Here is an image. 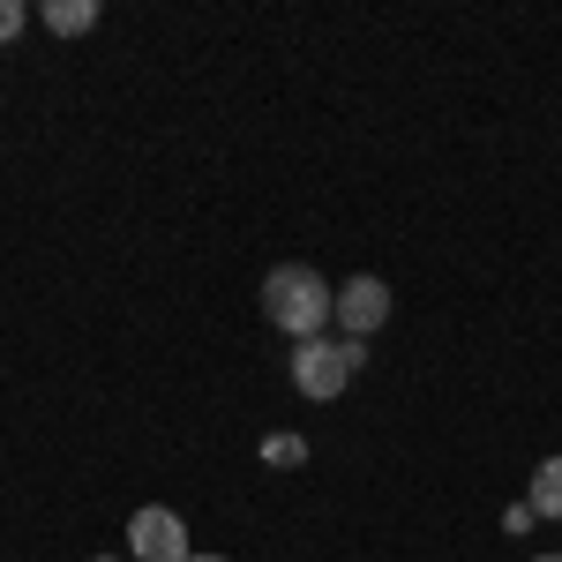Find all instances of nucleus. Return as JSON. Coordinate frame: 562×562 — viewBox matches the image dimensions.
Returning <instances> with one entry per match:
<instances>
[{
	"mask_svg": "<svg viewBox=\"0 0 562 562\" xmlns=\"http://www.w3.org/2000/svg\"><path fill=\"white\" fill-rule=\"evenodd\" d=\"M330 307H338V285H323V270H307V262L262 270V323H278L285 338H323Z\"/></svg>",
	"mask_w": 562,
	"mask_h": 562,
	"instance_id": "obj_1",
	"label": "nucleus"
},
{
	"mask_svg": "<svg viewBox=\"0 0 562 562\" xmlns=\"http://www.w3.org/2000/svg\"><path fill=\"white\" fill-rule=\"evenodd\" d=\"M360 360H368L360 338H301V346H293V390L315 397V405H330V397H346V383L360 375Z\"/></svg>",
	"mask_w": 562,
	"mask_h": 562,
	"instance_id": "obj_2",
	"label": "nucleus"
},
{
	"mask_svg": "<svg viewBox=\"0 0 562 562\" xmlns=\"http://www.w3.org/2000/svg\"><path fill=\"white\" fill-rule=\"evenodd\" d=\"M128 562H195L180 510H166V503H143V510L128 518Z\"/></svg>",
	"mask_w": 562,
	"mask_h": 562,
	"instance_id": "obj_3",
	"label": "nucleus"
},
{
	"mask_svg": "<svg viewBox=\"0 0 562 562\" xmlns=\"http://www.w3.org/2000/svg\"><path fill=\"white\" fill-rule=\"evenodd\" d=\"M330 315L346 323V338H368V330H383V315H390V285L383 278H346Z\"/></svg>",
	"mask_w": 562,
	"mask_h": 562,
	"instance_id": "obj_4",
	"label": "nucleus"
},
{
	"mask_svg": "<svg viewBox=\"0 0 562 562\" xmlns=\"http://www.w3.org/2000/svg\"><path fill=\"white\" fill-rule=\"evenodd\" d=\"M525 503H532V518H562V458H540V465H532Z\"/></svg>",
	"mask_w": 562,
	"mask_h": 562,
	"instance_id": "obj_5",
	"label": "nucleus"
},
{
	"mask_svg": "<svg viewBox=\"0 0 562 562\" xmlns=\"http://www.w3.org/2000/svg\"><path fill=\"white\" fill-rule=\"evenodd\" d=\"M45 23H53L60 38H83V31H98V0H53Z\"/></svg>",
	"mask_w": 562,
	"mask_h": 562,
	"instance_id": "obj_6",
	"label": "nucleus"
},
{
	"mask_svg": "<svg viewBox=\"0 0 562 562\" xmlns=\"http://www.w3.org/2000/svg\"><path fill=\"white\" fill-rule=\"evenodd\" d=\"M301 458H307L301 435H262V465H301Z\"/></svg>",
	"mask_w": 562,
	"mask_h": 562,
	"instance_id": "obj_7",
	"label": "nucleus"
},
{
	"mask_svg": "<svg viewBox=\"0 0 562 562\" xmlns=\"http://www.w3.org/2000/svg\"><path fill=\"white\" fill-rule=\"evenodd\" d=\"M0 38H23V0H0Z\"/></svg>",
	"mask_w": 562,
	"mask_h": 562,
	"instance_id": "obj_8",
	"label": "nucleus"
},
{
	"mask_svg": "<svg viewBox=\"0 0 562 562\" xmlns=\"http://www.w3.org/2000/svg\"><path fill=\"white\" fill-rule=\"evenodd\" d=\"M532 562H562V555H532Z\"/></svg>",
	"mask_w": 562,
	"mask_h": 562,
	"instance_id": "obj_9",
	"label": "nucleus"
},
{
	"mask_svg": "<svg viewBox=\"0 0 562 562\" xmlns=\"http://www.w3.org/2000/svg\"><path fill=\"white\" fill-rule=\"evenodd\" d=\"M195 562H225V555H195Z\"/></svg>",
	"mask_w": 562,
	"mask_h": 562,
	"instance_id": "obj_10",
	"label": "nucleus"
}]
</instances>
